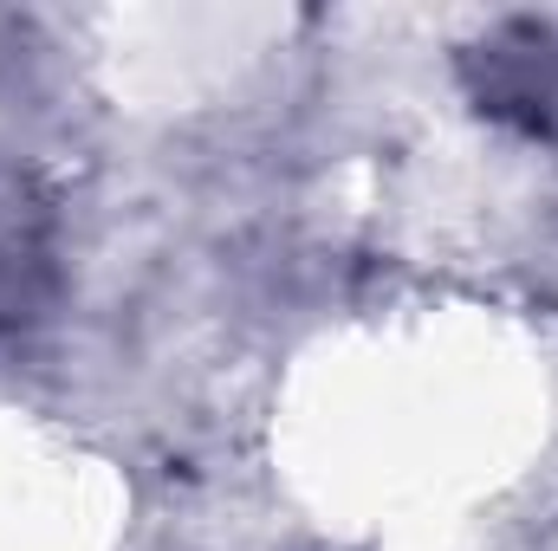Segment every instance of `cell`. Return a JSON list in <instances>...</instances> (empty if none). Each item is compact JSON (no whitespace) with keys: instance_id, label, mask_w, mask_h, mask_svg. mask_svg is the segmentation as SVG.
<instances>
[{"instance_id":"obj_2","label":"cell","mask_w":558,"mask_h":551,"mask_svg":"<svg viewBox=\"0 0 558 551\" xmlns=\"http://www.w3.org/2000/svg\"><path fill=\"white\" fill-rule=\"evenodd\" d=\"M65 292V215L33 162L0 156V338H20L59 311Z\"/></svg>"},{"instance_id":"obj_1","label":"cell","mask_w":558,"mask_h":551,"mask_svg":"<svg viewBox=\"0 0 558 551\" xmlns=\"http://www.w3.org/2000/svg\"><path fill=\"white\" fill-rule=\"evenodd\" d=\"M454 72H461L468 105L487 124H500L513 137H553L558 131V26L553 20H533V13L494 20L481 39L461 46Z\"/></svg>"}]
</instances>
